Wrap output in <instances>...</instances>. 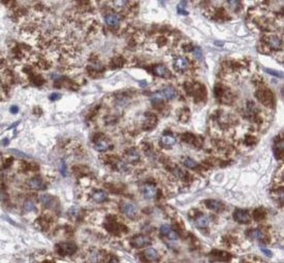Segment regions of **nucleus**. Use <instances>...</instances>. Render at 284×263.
I'll list each match as a JSON object with an SVG mask.
<instances>
[{"label":"nucleus","mask_w":284,"mask_h":263,"mask_svg":"<svg viewBox=\"0 0 284 263\" xmlns=\"http://www.w3.org/2000/svg\"><path fill=\"white\" fill-rule=\"evenodd\" d=\"M59 170L60 173L62 174L63 176H66V175H67V167H66V163L64 160H63V161L61 162V163L59 164Z\"/></svg>","instance_id":"26"},{"label":"nucleus","mask_w":284,"mask_h":263,"mask_svg":"<svg viewBox=\"0 0 284 263\" xmlns=\"http://www.w3.org/2000/svg\"><path fill=\"white\" fill-rule=\"evenodd\" d=\"M162 143L163 144V146H171L173 145H175L176 142L175 138L171 135H165L163 136L161 139Z\"/></svg>","instance_id":"12"},{"label":"nucleus","mask_w":284,"mask_h":263,"mask_svg":"<svg viewBox=\"0 0 284 263\" xmlns=\"http://www.w3.org/2000/svg\"><path fill=\"white\" fill-rule=\"evenodd\" d=\"M132 244L133 247L141 249V248L145 247L148 245H149L150 240L146 236H144V235H137V236L133 238Z\"/></svg>","instance_id":"4"},{"label":"nucleus","mask_w":284,"mask_h":263,"mask_svg":"<svg viewBox=\"0 0 284 263\" xmlns=\"http://www.w3.org/2000/svg\"><path fill=\"white\" fill-rule=\"evenodd\" d=\"M205 206H206L208 209H211V210H214V211H219L221 209H223V204L220 201H217V200H213V199H209L207 200V201H205Z\"/></svg>","instance_id":"6"},{"label":"nucleus","mask_w":284,"mask_h":263,"mask_svg":"<svg viewBox=\"0 0 284 263\" xmlns=\"http://www.w3.org/2000/svg\"><path fill=\"white\" fill-rule=\"evenodd\" d=\"M5 220H7V221H8V222H10L11 224H13V225H16V223H15V222H14V221H12V220H11V219H10V218L8 217V215H6V217H5Z\"/></svg>","instance_id":"35"},{"label":"nucleus","mask_w":284,"mask_h":263,"mask_svg":"<svg viewBox=\"0 0 284 263\" xmlns=\"http://www.w3.org/2000/svg\"><path fill=\"white\" fill-rule=\"evenodd\" d=\"M24 210L27 212L35 211V209H36V206H35L34 203L32 201H31V200H27V201H24Z\"/></svg>","instance_id":"20"},{"label":"nucleus","mask_w":284,"mask_h":263,"mask_svg":"<svg viewBox=\"0 0 284 263\" xmlns=\"http://www.w3.org/2000/svg\"><path fill=\"white\" fill-rule=\"evenodd\" d=\"M139 153H137V150H132L130 151L127 152V160L131 162H137L139 160Z\"/></svg>","instance_id":"16"},{"label":"nucleus","mask_w":284,"mask_h":263,"mask_svg":"<svg viewBox=\"0 0 284 263\" xmlns=\"http://www.w3.org/2000/svg\"><path fill=\"white\" fill-rule=\"evenodd\" d=\"M260 249H261V251L262 252V253H264V254L266 256V257H272L273 253H272V252L270 251V249H266V248L262 247V246H260Z\"/></svg>","instance_id":"30"},{"label":"nucleus","mask_w":284,"mask_h":263,"mask_svg":"<svg viewBox=\"0 0 284 263\" xmlns=\"http://www.w3.org/2000/svg\"><path fill=\"white\" fill-rule=\"evenodd\" d=\"M40 201L42 202V205L46 208L54 209L58 207V200L53 196L49 194H43L40 196Z\"/></svg>","instance_id":"2"},{"label":"nucleus","mask_w":284,"mask_h":263,"mask_svg":"<svg viewBox=\"0 0 284 263\" xmlns=\"http://www.w3.org/2000/svg\"><path fill=\"white\" fill-rule=\"evenodd\" d=\"M233 218L235 221L242 224L248 223L250 221V216L248 214V212L245 209H236L233 214Z\"/></svg>","instance_id":"3"},{"label":"nucleus","mask_w":284,"mask_h":263,"mask_svg":"<svg viewBox=\"0 0 284 263\" xmlns=\"http://www.w3.org/2000/svg\"><path fill=\"white\" fill-rule=\"evenodd\" d=\"M106 198H107V196H106V193H104L103 191H97L93 195V199H94L96 202H98V203L106 201Z\"/></svg>","instance_id":"15"},{"label":"nucleus","mask_w":284,"mask_h":263,"mask_svg":"<svg viewBox=\"0 0 284 263\" xmlns=\"http://www.w3.org/2000/svg\"><path fill=\"white\" fill-rule=\"evenodd\" d=\"M142 193L146 199H151L156 194V188L152 184H145L142 187Z\"/></svg>","instance_id":"7"},{"label":"nucleus","mask_w":284,"mask_h":263,"mask_svg":"<svg viewBox=\"0 0 284 263\" xmlns=\"http://www.w3.org/2000/svg\"><path fill=\"white\" fill-rule=\"evenodd\" d=\"M105 22L106 24L109 26H112V27H116L119 25V17L116 15H108L105 17Z\"/></svg>","instance_id":"10"},{"label":"nucleus","mask_w":284,"mask_h":263,"mask_svg":"<svg viewBox=\"0 0 284 263\" xmlns=\"http://www.w3.org/2000/svg\"><path fill=\"white\" fill-rule=\"evenodd\" d=\"M209 218L206 215L199 216L196 219V224L200 228L207 227L209 225Z\"/></svg>","instance_id":"11"},{"label":"nucleus","mask_w":284,"mask_h":263,"mask_svg":"<svg viewBox=\"0 0 284 263\" xmlns=\"http://www.w3.org/2000/svg\"><path fill=\"white\" fill-rule=\"evenodd\" d=\"M175 67L178 68V69L183 70V69H184V68H186V67H187V65H188V62H187V60L185 59L184 58L179 57V58H178L176 60H175Z\"/></svg>","instance_id":"19"},{"label":"nucleus","mask_w":284,"mask_h":263,"mask_svg":"<svg viewBox=\"0 0 284 263\" xmlns=\"http://www.w3.org/2000/svg\"><path fill=\"white\" fill-rule=\"evenodd\" d=\"M264 215H265L264 212H262L259 209H256V211L254 212V218L256 220H257V221H259V220H261V219H263V218H264Z\"/></svg>","instance_id":"28"},{"label":"nucleus","mask_w":284,"mask_h":263,"mask_svg":"<svg viewBox=\"0 0 284 263\" xmlns=\"http://www.w3.org/2000/svg\"><path fill=\"white\" fill-rule=\"evenodd\" d=\"M154 72L156 73V75L159 76H162V77H165L167 76V68L164 67V66H157L154 69Z\"/></svg>","instance_id":"21"},{"label":"nucleus","mask_w":284,"mask_h":263,"mask_svg":"<svg viewBox=\"0 0 284 263\" xmlns=\"http://www.w3.org/2000/svg\"><path fill=\"white\" fill-rule=\"evenodd\" d=\"M183 165L188 168H190V169H193V168H196L197 167V162L193 160L192 158H189V157H187V158H185V160L183 161Z\"/></svg>","instance_id":"22"},{"label":"nucleus","mask_w":284,"mask_h":263,"mask_svg":"<svg viewBox=\"0 0 284 263\" xmlns=\"http://www.w3.org/2000/svg\"><path fill=\"white\" fill-rule=\"evenodd\" d=\"M8 151L17 157H29L28 154H26L25 153H23V152L18 150H16V149H10V150H8Z\"/></svg>","instance_id":"23"},{"label":"nucleus","mask_w":284,"mask_h":263,"mask_svg":"<svg viewBox=\"0 0 284 263\" xmlns=\"http://www.w3.org/2000/svg\"><path fill=\"white\" fill-rule=\"evenodd\" d=\"M20 124V122H16V123H15V124H12V126H11L10 128H9V129H11V128H14V127H16V124Z\"/></svg>","instance_id":"36"},{"label":"nucleus","mask_w":284,"mask_h":263,"mask_svg":"<svg viewBox=\"0 0 284 263\" xmlns=\"http://www.w3.org/2000/svg\"><path fill=\"white\" fill-rule=\"evenodd\" d=\"M163 94L167 99H173L175 97V91L172 87L167 86L163 90Z\"/></svg>","instance_id":"13"},{"label":"nucleus","mask_w":284,"mask_h":263,"mask_svg":"<svg viewBox=\"0 0 284 263\" xmlns=\"http://www.w3.org/2000/svg\"><path fill=\"white\" fill-rule=\"evenodd\" d=\"M193 53H194V54H194V56L197 59L201 60V59H202V51H201V48L196 47L194 49V51H193Z\"/></svg>","instance_id":"29"},{"label":"nucleus","mask_w":284,"mask_h":263,"mask_svg":"<svg viewBox=\"0 0 284 263\" xmlns=\"http://www.w3.org/2000/svg\"><path fill=\"white\" fill-rule=\"evenodd\" d=\"M94 148H95V150H97V151L99 152L106 151V150L108 149V144L106 143V142H105V141L100 140V141L97 142V143L95 144Z\"/></svg>","instance_id":"17"},{"label":"nucleus","mask_w":284,"mask_h":263,"mask_svg":"<svg viewBox=\"0 0 284 263\" xmlns=\"http://www.w3.org/2000/svg\"><path fill=\"white\" fill-rule=\"evenodd\" d=\"M50 100L51 101H56V100H59V98H61V94H58V93H53L50 95Z\"/></svg>","instance_id":"31"},{"label":"nucleus","mask_w":284,"mask_h":263,"mask_svg":"<svg viewBox=\"0 0 284 263\" xmlns=\"http://www.w3.org/2000/svg\"><path fill=\"white\" fill-rule=\"evenodd\" d=\"M265 71H266V72H268L269 74H270V75H273V76H277V77L282 78V76H282V72H278V71H274V70L268 69V68H266V69H265Z\"/></svg>","instance_id":"27"},{"label":"nucleus","mask_w":284,"mask_h":263,"mask_svg":"<svg viewBox=\"0 0 284 263\" xmlns=\"http://www.w3.org/2000/svg\"><path fill=\"white\" fill-rule=\"evenodd\" d=\"M167 237L169 238L170 240H175L178 239V235L176 234L175 231H173L171 230V231L169 233V235H167Z\"/></svg>","instance_id":"32"},{"label":"nucleus","mask_w":284,"mask_h":263,"mask_svg":"<svg viewBox=\"0 0 284 263\" xmlns=\"http://www.w3.org/2000/svg\"><path fill=\"white\" fill-rule=\"evenodd\" d=\"M77 250V247L72 242H62L57 245V253L61 256L72 255Z\"/></svg>","instance_id":"1"},{"label":"nucleus","mask_w":284,"mask_h":263,"mask_svg":"<svg viewBox=\"0 0 284 263\" xmlns=\"http://www.w3.org/2000/svg\"><path fill=\"white\" fill-rule=\"evenodd\" d=\"M10 111L12 114H16L19 111V107L17 106H16V105H13V106H11Z\"/></svg>","instance_id":"33"},{"label":"nucleus","mask_w":284,"mask_h":263,"mask_svg":"<svg viewBox=\"0 0 284 263\" xmlns=\"http://www.w3.org/2000/svg\"><path fill=\"white\" fill-rule=\"evenodd\" d=\"M268 42L270 44V46L271 47L274 48V49H278V48H280L282 46V42H281V40L275 36L270 37L269 38Z\"/></svg>","instance_id":"14"},{"label":"nucleus","mask_w":284,"mask_h":263,"mask_svg":"<svg viewBox=\"0 0 284 263\" xmlns=\"http://www.w3.org/2000/svg\"><path fill=\"white\" fill-rule=\"evenodd\" d=\"M171 230L172 229L171 228V227H170L169 225H167V224H163V225H162L161 227H160V232H161V234H163V235H167V236L169 235V233L171 231Z\"/></svg>","instance_id":"25"},{"label":"nucleus","mask_w":284,"mask_h":263,"mask_svg":"<svg viewBox=\"0 0 284 263\" xmlns=\"http://www.w3.org/2000/svg\"><path fill=\"white\" fill-rule=\"evenodd\" d=\"M215 44H217V45H219V46H223V42H215Z\"/></svg>","instance_id":"37"},{"label":"nucleus","mask_w":284,"mask_h":263,"mask_svg":"<svg viewBox=\"0 0 284 263\" xmlns=\"http://www.w3.org/2000/svg\"><path fill=\"white\" fill-rule=\"evenodd\" d=\"M185 5H186V1H182V2L180 3V4L178 5V7H177V12H178L179 14L183 15V16H187V15H188V12L185 11L184 8H183V7H184Z\"/></svg>","instance_id":"24"},{"label":"nucleus","mask_w":284,"mask_h":263,"mask_svg":"<svg viewBox=\"0 0 284 263\" xmlns=\"http://www.w3.org/2000/svg\"><path fill=\"white\" fill-rule=\"evenodd\" d=\"M249 235H250L252 239L257 240H261L264 239V237H265V235H264V234L262 233V231L259 229H256V230H253V231H251Z\"/></svg>","instance_id":"18"},{"label":"nucleus","mask_w":284,"mask_h":263,"mask_svg":"<svg viewBox=\"0 0 284 263\" xmlns=\"http://www.w3.org/2000/svg\"><path fill=\"white\" fill-rule=\"evenodd\" d=\"M144 256L148 261H157L159 259V256L157 252L153 248H148L144 251Z\"/></svg>","instance_id":"8"},{"label":"nucleus","mask_w":284,"mask_h":263,"mask_svg":"<svg viewBox=\"0 0 284 263\" xmlns=\"http://www.w3.org/2000/svg\"><path fill=\"white\" fill-rule=\"evenodd\" d=\"M123 211L130 219L135 218L137 214V208L132 203H126L123 206Z\"/></svg>","instance_id":"5"},{"label":"nucleus","mask_w":284,"mask_h":263,"mask_svg":"<svg viewBox=\"0 0 284 263\" xmlns=\"http://www.w3.org/2000/svg\"><path fill=\"white\" fill-rule=\"evenodd\" d=\"M28 184L31 188L36 190H41L44 188V183L42 179L39 177H34L30 179L28 182Z\"/></svg>","instance_id":"9"},{"label":"nucleus","mask_w":284,"mask_h":263,"mask_svg":"<svg viewBox=\"0 0 284 263\" xmlns=\"http://www.w3.org/2000/svg\"><path fill=\"white\" fill-rule=\"evenodd\" d=\"M9 140H8V138H4L3 140L2 141V145L3 146H8V144H9Z\"/></svg>","instance_id":"34"}]
</instances>
